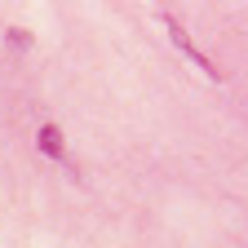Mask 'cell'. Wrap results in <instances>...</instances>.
<instances>
[{
  "mask_svg": "<svg viewBox=\"0 0 248 248\" xmlns=\"http://www.w3.org/2000/svg\"><path fill=\"white\" fill-rule=\"evenodd\" d=\"M164 27H169V40H173V45H177V49H182L186 58H191V62H195V67H200V71H204L208 80H222V76H217V67H213V62H208V58L200 53V45H195L191 36H186V27H182L177 18H164Z\"/></svg>",
  "mask_w": 248,
  "mask_h": 248,
  "instance_id": "cell-1",
  "label": "cell"
},
{
  "mask_svg": "<svg viewBox=\"0 0 248 248\" xmlns=\"http://www.w3.org/2000/svg\"><path fill=\"white\" fill-rule=\"evenodd\" d=\"M9 45H18V49H31V31H22V27H9Z\"/></svg>",
  "mask_w": 248,
  "mask_h": 248,
  "instance_id": "cell-3",
  "label": "cell"
},
{
  "mask_svg": "<svg viewBox=\"0 0 248 248\" xmlns=\"http://www.w3.org/2000/svg\"><path fill=\"white\" fill-rule=\"evenodd\" d=\"M36 146L49 155V160H67V138H62L58 124H40L36 129Z\"/></svg>",
  "mask_w": 248,
  "mask_h": 248,
  "instance_id": "cell-2",
  "label": "cell"
}]
</instances>
